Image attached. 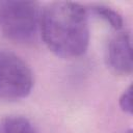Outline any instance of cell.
<instances>
[{
	"mask_svg": "<svg viewBox=\"0 0 133 133\" xmlns=\"http://www.w3.org/2000/svg\"><path fill=\"white\" fill-rule=\"evenodd\" d=\"M39 33L53 54L66 59L77 58L89 45L88 9L71 1L50 3L42 9Z\"/></svg>",
	"mask_w": 133,
	"mask_h": 133,
	"instance_id": "1",
	"label": "cell"
},
{
	"mask_svg": "<svg viewBox=\"0 0 133 133\" xmlns=\"http://www.w3.org/2000/svg\"><path fill=\"white\" fill-rule=\"evenodd\" d=\"M42 9L37 2L0 0V32L16 43H28L39 31Z\"/></svg>",
	"mask_w": 133,
	"mask_h": 133,
	"instance_id": "2",
	"label": "cell"
},
{
	"mask_svg": "<svg viewBox=\"0 0 133 133\" xmlns=\"http://www.w3.org/2000/svg\"><path fill=\"white\" fill-rule=\"evenodd\" d=\"M30 66L14 52L0 50V101L11 102L26 98L33 87Z\"/></svg>",
	"mask_w": 133,
	"mask_h": 133,
	"instance_id": "3",
	"label": "cell"
},
{
	"mask_svg": "<svg viewBox=\"0 0 133 133\" xmlns=\"http://www.w3.org/2000/svg\"><path fill=\"white\" fill-rule=\"evenodd\" d=\"M105 59L113 73L123 76L132 73V43L128 32L119 31L109 39Z\"/></svg>",
	"mask_w": 133,
	"mask_h": 133,
	"instance_id": "4",
	"label": "cell"
},
{
	"mask_svg": "<svg viewBox=\"0 0 133 133\" xmlns=\"http://www.w3.org/2000/svg\"><path fill=\"white\" fill-rule=\"evenodd\" d=\"M0 133H37L33 124L22 115H7L0 119Z\"/></svg>",
	"mask_w": 133,
	"mask_h": 133,
	"instance_id": "5",
	"label": "cell"
},
{
	"mask_svg": "<svg viewBox=\"0 0 133 133\" xmlns=\"http://www.w3.org/2000/svg\"><path fill=\"white\" fill-rule=\"evenodd\" d=\"M87 9L90 10L98 18L102 19L105 23H107L114 30L118 31L124 26V19L122 17V15L117 10H115L114 8H112V7L108 6V5H105V4H94Z\"/></svg>",
	"mask_w": 133,
	"mask_h": 133,
	"instance_id": "6",
	"label": "cell"
},
{
	"mask_svg": "<svg viewBox=\"0 0 133 133\" xmlns=\"http://www.w3.org/2000/svg\"><path fill=\"white\" fill-rule=\"evenodd\" d=\"M118 105L123 112L127 114H132V86L129 85L119 96Z\"/></svg>",
	"mask_w": 133,
	"mask_h": 133,
	"instance_id": "7",
	"label": "cell"
},
{
	"mask_svg": "<svg viewBox=\"0 0 133 133\" xmlns=\"http://www.w3.org/2000/svg\"><path fill=\"white\" fill-rule=\"evenodd\" d=\"M126 133H132V131H131V130H129V131H127Z\"/></svg>",
	"mask_w": 133,
	"mask_h": 133,
	"instance_id": "8",
	"label": "cell"
}]
</instances>
